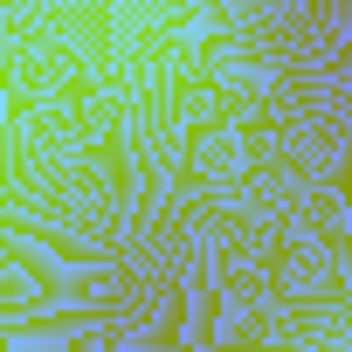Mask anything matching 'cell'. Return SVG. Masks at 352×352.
<instances>
[]
</instances>
